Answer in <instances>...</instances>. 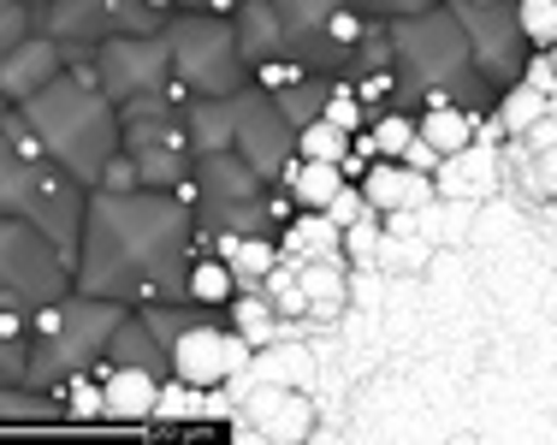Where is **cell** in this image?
I'll list each match as a JSON object with an SVG mask.
<instances>
[{"mask_svg":"<svg viewBox=\"0 0 557 445\" xmlns=\"http://www.w3.org/2000/svg\"><path fill=\"white\" fill-rule=\"evenodd\" d=\"M119 321H125V304L89 297V292H77V285L65 297L36 304L30 309V381L60 392L72 374L101 369Z\"/></svg>","mask_w":557,"mask_h":445,"instance_id":"8992f818","label":"cell"},{"mask_svg":"<svg viewBox=\"0 0 557 445\" xmlns=\"http://www.w3.org/2000/svg\"><path fill=\"white\" fill-rule=\"evenodd\" d=\"M72 60L77 54L60 42V36H48L42 24H30V30L7 48V60H0V96H7V108H18V101H30L36 89H48Z\"/></svg>","mask_w":557,"mask_h":445,"instance_id":"2e32d148","label":"cell"},{"mask_svg":"<svg viewBox=\"0 0 557 445\" xmlns=\"http://www.w3.org/2000/svg\"><path fill=\"white\" fill-rule=\"evenodd\" d=\"M368 137H374V154H404L416 143V113L409 108H380L368 120Z\"/></svg>","mask_w":557,"mask_h":445,"instance_id":"1f68e13d","label":"cell"},{"mask_svg":"<svg viewBox=\"0 0 557 445\" xmlns=\"http://www.w3.org/2000/svg\"><path fill=\"white\" fill-rule=\"evenodd\" d=\"M60 404H65V416H77V422H101V416H108L101 374H96V369H89V374H72V381L60 386Z\"/></svg>","mask_w":557,"mask_h":445,"instance_id":"4dcf8cb0","label":"cell"},{"mask_svg":"<svg viewBox=\"0 0 557 445\" xmlns=\"http://www.w3.org/2000/svg\"><path fill=\"white\" fill-rule=\"evenodd\" d=\"M36 7H42V0H36Z\"/></svg>","mask_w":557,"mask_h":445,"instance_id":"7bdbcfd3","label":"cell"},{"mask_svg":"<svg viewBox=\"0 0 557 445\" xmlns=\"http://www.w3.org/2000/svg\"><path fill=\"white\" fill-rule=\"evenodd\" d=\"M540 113H546V89L522 84V77H516L510 89H498V125L504 131H528Z\"/></svg>","mask_w":557,"mask_h":445,"instance_id":"f546056e","label":"cell"},{"mask_svg":"<svg viewBox=\"0 0 557 445\" xmlns=\"http://www.w3.org/2000/svg\"><path fill=\"white\" fill-rule=\"evenodd\" d=\"M356 185H362V196L380 208V214H392V208H421L433 190H440L428 173H416V166H404L397 154H374V161H368V173L356 178Z\"/></svg>","mask_w":557,"mask_h":445,"instance_id":"e0dca14e","label":"cell"},{"mask_svg":"<svg viewBox=\"0 0 557 445\" xmlns=\"http://www.w3.org/2000/svg\"><path fill=\"white\" fill-rule=\"evenodd\" d=\"M96 65L101 89L125 108L143 96H172V42L166 30H131V36H108L101 48L84 54Z\"/></svg>","mask_w":557,"mask_h":445,"instance_id":"8fae6325","label":"cell"},{"mask_svg":"<svg viewBox=\"0 0 557 445\" xmlns=\"http://www.w3.org/2000/svg\"><path fill=\"white\" fill-rule=\"evenodd\" d=\"M101 392H108V416L113 422H149L154 416V392H161V374L131 369V362H101Z\"/></svg>","mask_w":557,"mask_h":445,"instance_id":"ac0fdd59","label":"cell"},{"mask_svg":"<svg viewBox=\"0 0 557 445\" xmlns=\"http://www.w3.org/2000/svg\"><path fill=\"white\" fill-rule=\"evenodd\" d=\"M516 18H522L528 48H552L557 42V0H516Z\"/></svg>","mask_w":557,"mask_h":445,"instance_id":"d6a6232c","label":"cell"},{"mask_svg":"<svg viewBox=\"0 0 557 445\" xmlns=\"http://www.w3.org/2000/svg\"><path fill=\"white\" fill-rule=\"evenodd\" d=\"M36 24L48 36H60L72 54H89L108 36H131V30H161V12L154 0H42L36 7Z\"/></svg>","mask_w":557,"mask_h":445,"instance_id":"4fadbf2b","label":"cell"},{"mask_svg":"<svg viewBox=\"0 0 557 445\" xmlns=\"http://www.w3.org/2000/svg\"><path fill=\"white\" fill-rule=\"evenodd\" d=\"M18 113L42 137V149L54 154L77 185L96 190L101 173L119 161V101L101 89L96 65L77 54L48 89H36L30 101H18Z\"/></svg>","mask_w":557,"mask_h":445,"instance_id":"3957f363","label":"cell"},{"mask_svg":"<svg viewBox=\"0 0 557 445\" xmlns=\"http://www.w3.org/2000/svg\"><path fill=\"white\" fill-rule=\"evenodd\" d=\"M552 72H557V42H552Z\"/></svg>","mask_w":557,"mask_h":445,"instance_id":"60d3db41","label":"cell"},{"mask_svg":"<svg viewBox=\"0 0 557 445\" xmlns=\"http://www.w3.org/2000/svg\"><path fill=\"white\" fill-rule=\"evenodd\" d=\"M380 244H386V214L380 208H368L362 220H350V226H338V250L350 268H368V261L380 256Z\"/></svg>","mask_w":557,"mask_h":445,"instance_id":"83f0119b","label":"cell"},{"mask_svg":"<svg viewBox=\"0 0 557 445\" xmlns=\"http://www.w3.org/2000/svg\"><path fill=\"white\" fill-rule=\"evenodd\" d=\"M108 362H131V369H149V374H172V357H166V338L149 326L143 309H125V321L113 326V345H108Z\"/></svg>","mask_w":557,"mask_h":445,"instance_id":"d6986e66","label":"cell"},{"mask_svg":"<svg viewBox=\"0 0 557 445\" xmlns=\"http://www.w3.org/2000/svg\"><path fill=\"white\" fill-rule=\"evenodd\" d=\"M232 297H237L232 261L202 244V250H196V261H190V280H184V304L208 309V316H225V304H232Z\"/></svg>","mask_w":557,"mask_h":445,"instance_id":"ffe728a7","label":"cell"},{"mask_svg":"<svg viewBox=\"0 0 557 445\" xmlns=\"http://www.w3.org/2000/svg\"><path fill=\"white\" fill-rule=\"evenodd\" d=\"M232 149L268 185H285V173L297 166V125H290V113L261 84H244L232 96Z\"/></svg>","mask_w":557,"mask_h":445,"instance_id":"7c38bea8","label":"cell"},{"mask_svg":"<svg viewBox=\"0 0 557 445\" xmlns=\"http://www.w3.org/2000/svg\"><path fill=\"white\" fill-rule=\"evenodd\" d=\"M356 7H362L374 24H392V18H409V12L433 7V0H356Z\"/></svg>","mask_w":557,"mask_h":445,"instance_id":"8d00e7d4","label":"cell"},{"mask_svg":"<svg viewBox=\"0 0 557 445\" xmlns=\"http://www.w3.org/2000/svg\"><path fill=\"white\" fill-rule=\"evenodd\" d=\"M297 154L302 161H344V154H350V131L321 113V120H309L297 131Z\"/></svg>","mask_w":557,"mask_h":445,"instance_id":"f1b7e54d","label":"cell"},{"mask_svg":"<svg viewBox=\"0 0 557 445\" xmlns=\"http://www.w3.org/2000/svg\"><path fill=\"white\" fill-rule=\"evenodd\" d=\"M522 84H534V89H557V72H552V48H534V54H528V65H522Z\"/></svg>","mask_w":557,"mask_h":445,"instance_id":"f35d334b","label":"cell"},{"mask_svg":"<svg viewBox=\"0 0 557 445\" xmlns=\"http://www.w3.org/2000/svg\"><path fill=\"white\" fill-rule=\"evenodd\" d=\"M397 161H404V166H416V173H440V166H445V154L433 149V143L421 137V131H416V143H409V149L397 154Z\"/></svg>","mask_w":557,"mask_h":445,"instance_id":"74e56055","label":"cell"},{"mask_svg":"<svg viewBox=\"0 0 557 445\" xmlns=\"http://www.w3.org/2000/svg\"><path fill=\"white\" fill-rule=\"evenodd\" d=\"M119 154L131 161L137 185L154 190H184L196 166L190 120H184V96H143L119 108Z\"/></svg>","mask_w":557,"mask_h":445,"instance_id":"ba28073f","label":"cell"},{"mask_svg":"<svg viewBox=\"0 0 557 445\" xmlns=\"http://www.w3.org/2000/svg\"><path fill=\"white\" fill-rule=\"evenodd\" d=\"M386 42H392V72H397V96L392 108H440V101H457L469 113H486L498 89L481 77L469 48V30L462 18L450 12V0H433V7L409 12V18L386 24Z\"/></svg>","mask_w":557,"mask_h":445,"instance_id":"7a4b0ae2","label":"cell"},{"mask_svg":"<svg viewBox=\"0 0 557 445\" xmlns=\"http://www.w3.org/2000/svg\"><path fill=\"white\" fill-rule=\"evenodd\" d=\"M30 24H36V12L24 7V0H0V60H7V48L18 42ZM0 113H7V96H0Z\"/></svg>","mask_w":557,"mask_h":445,"instance_id":"e575fe53","label":"cell"},{"mask_svg":"<svg viewBox=\"0 0 557 445\" xmlns=\"http://www.w3.org/2000/svg\"><path fill=\"white\" fill-rule=\"evenodd\" d=\"M368 208H374V202H368V196H362V185H356V178H344V185H338V196H333V202L321 208V214L333 220V226H350V220H362Z\"/></svg>","mask_w":557,"mask_h":445,"instance_id":"d590c367","label":"cell"},{"mask_svg":"<svg viewBox=\"0 0 557 445\" xmlns=\"http://www.w3.org/2000/svg\"><path fill=\"white\" fill-rule=\"evenodd\" d=\"M54 416H65L54 386H36V381L0 386V422H54Z\"/></svg>","mask_w":557,"mask_h":445,"instance_id":"d4e9b609","label":"cell"},{"mask_svg":"<svg viewBox=\"0 0 557 445\" xmlns=\"http://www.w3.org/2000/svg\"><path fill=\"white\" fill-rule=\"evenodd\" d=\"M184 196H190L196 226H202V232H244V238L268 232V238H278V232L290 226V214H297L290 190L285 185H268V178H261L237 149L196 154Z\"/></svg>","mask_w":557,"mask_h":445,"instance_id":"5b68a950","label":"cell"},{"mask_svg":"<svg viewBox=\"0 0 557 445\" xmlns=\"http://www.w3.org/2000/svg\"><path fill=\"white\" fill-rule=\"evenodd\" d=\"M474 125H481V113L457 108V101H440V108H421V113H416V131L445 154V161H457V154L474 149V137H481Z\"/></svg>","mask_w":557,"mask_h":445,"instance_id":"44dd1931","label":"cell"},{"mask_svg":"<svg viewBox=\"0 0 557 445\" xmlns=\"http://www.w3.org/2000/svg\"><path fill=\"white\" fill-rule=\"evenodd\" d=\"M249 338H237L232 326H225V316H196L190 326H178V338L166 345V357H172V374L178 381H190V386H225V381H237V374L249 369Z\"/></svg>","mask_w":557,"mask_h":445,"instance_id":"9a60e30c","label":"cell"},{"mask_svg":"<svg viewBox=\"0 0 557 445\" xmlns=\"http://www.w3.org/2000/svg\"><path fill=\"white\" fill-rule=\"evenodd\" d=\"M172 42V96L196 101V96H237L244 84H256L237 42L232 12H208V7H184L161 24Z\"/></svg>","mask_w":557,"mask_h":445,"instance_id":"52a82bcc","label":"cell"},{"mask_svg":"<svg viewBox=\"0 0 557 445\" xmlns=\"http://www.w3.org/2000/svg\"><path fill=\"white\" fill-rule=\"evenodd\" d=\"M338 185H344L338 161H302V154H297V166L285 173V190H290V202H297V208H326L338 196Z\"/></svg>","mask_w":557,"mask_h":445,"instance_id":"484cf974","label":"cell"},{"mask_svg":"<svg viewBox=\"0 0 557 445\" xmlns=\"http://www.w3.org/2000/svg\"><path fill=\"white\" fill-rule=\"evenodd\" d=\"M30 381V309L0 304V386Z\"/></svg>","mask_w":557,"mask_h":445,"instance_id":"7402d4cb","label":"cell"},{"mask_svg":"<svg viewBox=\"0 0 557 445\" xmlns=\"http://www.w3.org/2000/svg\"><path fill=\"white\" fill-rule=\"evenodd\" d=\"M321 113H326L333 125H344L350 137H356V131H362L368 120H374V113H368V101L350 89V77H338V84H333V96H326V108H321Z\"/></svg>","mask_w":557,"mask_h":445,"instance_id":"836d02e7","label":"cell"},{"mask_svg":"<svg viewBox=\"0 0 557 445\" xmlns=\"http://www.w3.org/2000/svg\"><path fill=\"white\" fill-rule=\"evenodd\" d=\"M184 120H190L196 154L232 149V96H196V101H184Z\"/></svg>","mask_w":557,"mask_h":445,"instance_id":"603a6c76","label":"cell"},{"mask_svg":"<svg viewBox=\"0 0 557 445\" xmlns=\"http://www.w3.org/2000/svg\"><path fill=\"white\" fill-rule=\"evenodd\" d=\"M190 7H208V12H232L237 0H190Z\"/></svg>","mask_w":557,"mask_h":445,"instance_id":"ab89813d","label":"cell"},{"mask_svg":"<svg viewBox=\"0 0 557 445\" xmlns=\"http://www.w3.org/2000/svg\"><path fill=\"white\" fill-rule=\"evenodd\" d=\"M225 326H232L237 338H249V345H273L278 338V309L268 292H237L232 304H225Z\"/></svg>","mask_w":557,"mask_h":445,"instance_id":"cb8c5ba5","label":"cell"},{"mask_svg":"<svg viewBox=\"0 0 557 445\" xmlns=\"http://www.w3.org/2000/svg\"><path fill=\"white\" fill-rule=\"evenodd\" d=\"M450 12L462 18L469 30V48H474V65L493 89H510L528 65V36H522V18H516V0H450Z\"/></svg>","mask_w":557,"mask_h":445,"instance_id":"5bb4252c","label":"cell"},{"mask_svg":"<svg viewBox=\"0 0 557 445\" xmlns=\"http://www.w3.org/2000/svg\"><path fill=\"white\" fill-rule=\"evenodd\" d=\"M24 7H30V12H36V0H24Z\"/></svg>","mask_w":557,"mask_h":445,"instance_id":"b9f144b4","label":"cell"},{"mask_svg":"<svg viewBox=\"0 0 557 445\" xmlns=\"http://www.w3.org/2000/svg\"><path fill=\"white\" fill-rule=\"evenodd\" d=\"M333 84L338 77H321V72H309V77H297V84H285V89H268V96L278 101V108L290 113V125H309V120H321V108H326V96H333Z\"/></svg>","mask_w":557,"mask_h":445,"instance_id":"4316f807","label":"cell"},{"mask_svg":"<svg viewBox=\"0 0 557 445\" xmlns=\"http://www.w3.org/2000/svg\"><path fill=\"white\" fill-rule=\"evenodd\" d=\"M273 12L285 24V54L321 77L350 72L374 30V18L356 0H273Z\"/></svg>","mask_w":557,"mask_h":445,"instance_id":"9c48e42d","label":"cell"},{"mask_svg":"<svg viewBox=\"0 0 557 445\" xmlns=\"http://www.w3.org/2000/svg\"><path fill=\"white\" fill-rule=\"evenodd\" d=\"M84 202H89V185H77L54 154L42 149V137L30 131V120H24L18 108L0 113V214L48 232L65 256H77Z\"/></svg>","mask_w":557,"mask_h":445,"instance_id":"277c9868","label":"cell"},{"mask_svg":"<svg viewBox=\"0 0 557 445\" xmlns=\"http://www.w3.org/2000/svg\"><path fill=\"white\" fill-rule=\"evenodd\" d=\"M72 256L60 250L48 232L24 226V220L0 214V304H48V297L72 292Z\"/></svg>","mask_w":557,"mask_h":445,"instance_id":"30bf717a","label":"cell"},{"mask_svg":"<svg viewBox=\"0 0 557 445\" xmlns=\"http://www.w3.org/2000/svg\"><path fill=\"white\" fill-rule=\"evenodd\" d=\"M196 250H202V226H196V208L184 190L96 185L84 202V238L72 256V280L77 292L125 309L184 304Z\"/></svg>","mask_w":557,"mask_h":445,"instance_id":"6da1fadb","label":"cell"}]
</instances>
